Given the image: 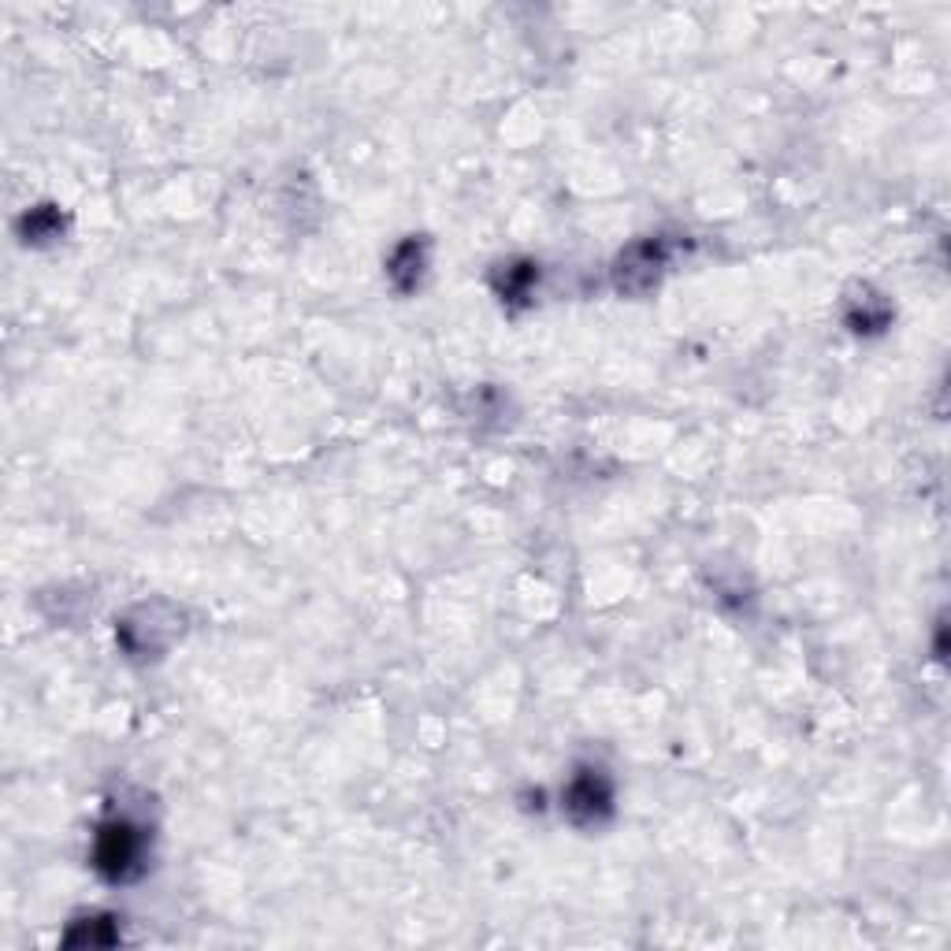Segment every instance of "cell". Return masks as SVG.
Instances as JSON below:
<instances>
[{
  "instance_id": "cell-1",
  "label": "cell",
  "mask_w": 951,
  "mask_h": 951,
  "mask_svg": "<svg viewBox=\"0 0 951 951\" xmlns=\"http://www.w3.org/2000/svg\"><path fill=\"white\" fill-rule=\"evenodd\" d=\"M134 859H138L134 836L127 833V829H112V833L105 836V844H101V866H112L116 877H123V870H127Z\"/></svg>"
}]
</instances>
